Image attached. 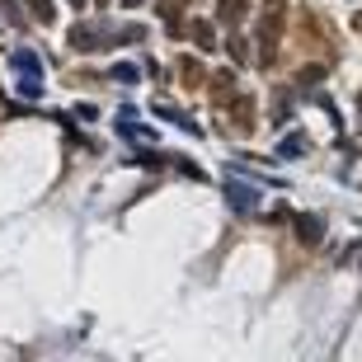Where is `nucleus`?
Here are the masks:
<instances>
[{
    "label": "nucleus",
    "mask_w": 362,
    "mask_h": 362,
    "mask_svg": "<svg viewBox=\"0 0 362 362\" xmlns=\"http://www.w3.org/2000/svg\"><path fill=\"white\" fill-rule=\"evenodd\" d=\"M10 66L19 71V94H24V99H42V62H38V52L19 47V52L10 57Z\"/></svg>",
    "instance_id": "f257e3e1"
},
{
    "label": "nucleus",
    "mask_w": 362,
    "mask_h": 362,
    "mask_svg": "<svg viewBox=\"0 0 362 362\" xmlns=\"http://www.w3.org/2000/svg\"><path fill=\"white\" fill-rule=\"evenodd\" d=\"M282 5H287V0H264V14H259V52H264V62L278 52V38H282Z\"/></svg>",
    "instance_id": "f03ea898"
},
{
    "label": "nucleus",
    "mask_w": 362,
    "mask_h": 362,
    "mask_svg": "<svg viewBox=\"0 0 362 362\" xmlns=\"http://www.w3.org/2000/svg\"><path fill=\"white\" fill-rule=\"evenodd\" d=\"M221 198L230 202L235 216H255L259 212V184H250V179H221Z\"/></svg>",
    "instance_id": "7ed1b4c3"
},
{
    "label": "nucleus",
    "mask_w": 362,
    "mask_h": 362,
    "mask_svg": "<svg viewBox=\"0 0 362 362\" xmlns=\"http://www.w3.org/2000/svg\"><path fill=\"white\" fill-rule=\"evenodd\" d=\"M292 221H296V240L310 245V250H315V245L325 240V230H329V221H325L320 212H296Z\"/></svg>",
    "instance_id": "20e7f679"
},
{
    "label": "nucleus",
    "mask_w": 362,
    "mask_h": 362,
    "mask_svg": "<svg viewBox=\"0 0 362 362\" xmlns=\"http://www.w3.org/2000/svg\"><path fill=\"white\" fill-rule=\"evenodd\" d=\"M104 42H108V33H94V24H76L71 28V47H76V52H99Z\"/></svg>",
    "instance_id": "39448f33"
},
{
    "label": "nucleus",
    "mask_w": 362,
    "mask_h": 362,
    "mask_svg": "<svg viewBox=\"0 0 362 362\" xmlns=\"http://www.w3.org/2000/svg\"><path fill=\"white\" fill-rule=\"evenodd\" d=\"M118 132L122 136H132V141H160V136H156V127H141V122H132V118H118Z\"/></svg>",
    "instance_id": "423d86ee"
},
{
    "label": "nucleus",
    "mask_w": 362,
    "mask_h": 362,
    "mask_svg": "<svg viewBox=\"0 0 362 362\" xmlns=\"http://www.w3.org/2000/svg\"><path fill=\"white\" fill-rule=\"evenodd\" d=\"M278 156H282V160H292V156H306V136H301V132H287V136H282V146H278Z\"/></svg>",
    "instance_id": "0eeeda50"
},
{
    "label": "nucleus",
    "mask_w": 362,
    "mask_h": 362,
    "mask_svg": "<svg viewBox=\"0 0 362 362\" xmlns=\"http://www.w3.org/2000/svg\"><path fill=\"white\" fill-rule=\"evenodd\" d=\"M193 42H198L202 52H212V47H216V33H212V24H207V19H198V24H193Z\"/></svg>",
    "instance_id": "6e6552de"
},
{
    "label": "nucleus",
    "mask_w": 362,
    "mask_h": 362,
    "mask_svg": "<svg viewBox=\"0 0 362 362\" xmlns=\"http://www.w3.org/2000/svg\"><path fill=\"white\" fill-rule=\"evenodd\" d=\"M113 81L118 85H136L141 81V66H136V62H118V66H113Z\"/></svg>",
    "instance_id": "1a4fd4ad"
},
{
    "label": "nucleus",
    "mask_w": 362,
    "mask_h": 362,
    "mask_svg": "<svg viewBox=\"0 0 362 362\" xmlns=\"http://www.w3.org/2000/svg\"><path fill=\"white\" fill-rule=\"evenodd\" d=\"M0 10H5L10 28H24V10H19V0H0Z\"/></svg>",
    "instance_id": "9d476101"
},
{
    "label": "nucleus",
    "mask_w": 362,
    "mask_h": 362,
    "mask_svg": "<svg viewBox=\"0 0 362 362\" xmlns=\"http://www.w3.org/2000/svg\"><path fill=\"white\" fill-rule=\"evenodd\" d=\"M24 5H28V10H33V14H38V19H42V24H52V0H24Z\"/></svg>",
    "instance_id": "9b49d317"
},
{
    "label": "nucleus",
    "mask_w": 362,
    "mask_h": 362,
    "mask_svg": "<svg viewBox=\"0 0 362 362\" xmlns=\"http://www.w3.org/2000/svg\"><path fill=\"white\" fill-rule=\"evenodd\" d=\"M240 14H245V0H226V5H221V24L240 19Z\"/></svg>",
    "instance_id": "f8f14e48"
},
{
    "label": "nucleus",
    "mask_w": 362,
    "mask_h": 362,
    "mask_svg": "<svg viewBox=\"0 0 362 362\" xmlns=\"http://www.w3.org/2000/svg\"><path fill=\"white\" fill-rule=\"evenodd\" d=\"M170 165H175L179 175H188V179H202V170H198V165H193V160H184V156H179V160H170Z\"/></svg>",
    "instance_id": "ddd939ff"
},
{
    "label": "nucleus",
    "mask_w": 362,
    "mask_h": 362,
    "mask_svg": "<svg viewBox=\"0 0 362 362\" xmlns=\"http://www.w3.org/2000/svg\"><path fill=\"white\" fill-rule=\"evenodd\" d=\"M66 5H71V10H85V5H90V0H66Z\"/></svg>",
    "instance_id": "4468645a"
},
{
    "label": "nucleus",
    "mask_w": 362,
    "mask_h": 362,
    "mask_svg": "<svg viewBox=\"0 0 362 362\" xmlns=\"http://www.w3.org/2000/svg\"><path fill=\"white\" fill-rule=\"evenodd\" d=\"M122 5H127V10H136V5H146V0H122Z\"/></svg>",
    "instance_id": "2eb2a0df"
},
{
    "label": "nucleus",
    "mask_w": 362,
    "mask_h": 362,
    "mask_svg": "<svg viewBox=\"0 0 362 362\" xmlns=\"http://www.w3.org/2000/svg\"><path fill=\"white\" fill-rule=\"evenodd\" d=\"M94 5H108V0H94Z\"/></svg>",
    "instance_id": "dca6fc26"
},
{
    "label": "nucleus",
    "mask_w": 362,
    "mask_h": 362,
    "mask_svg": "<svg viewBox=\"0 0 362 362\" xmlns=\"http://www.w3.org/2000/svg\"><path fill=\"white\" fill-rule=\"evenodd\" d=\"M358 28H362V14H358Z\"/></svg>",
    "instance_id": "f3484780"
}]
</instances>
